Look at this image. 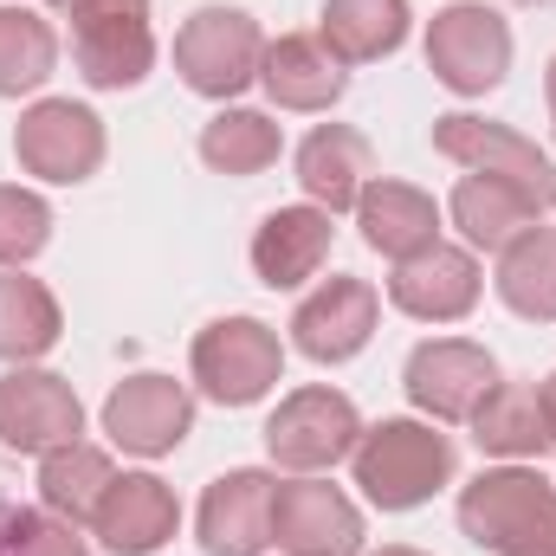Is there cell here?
I'll list each match as a JSON object with an SVG mask.
<instances>
[{"instance_id": "9a60e30c", "label": "cell", "mask_w": 556, "mask_h": 556, "mask_svg": "<svg viewBox=\"0 0 556 556\" xmlns=\"http://www.w3.org/2000/svg\"><path fill=\"white\" fill-rule=\"evenodd\" d=\"M273 492H278V479L260 472V466L220 472L201 492V511H194L201 551L207 556H260L273 544Z\"/></svg>"}, {"instance_id": "2e32d148", "label": "cell", "mask_w": 556, "mask_h": 556, "mask_svg": "<svg viewBox=\"0 0 556 556\" xmlns=\"http://www.w3.org/2000/svg\"><path fill=\"white\" fill-rule=\"evenodd\" d=\"M479 260L466 253V247H446V240H433L427 253L415 260H395V273H389V304L402 311V317H415V324H459L472 304H479Z\"/></svg>"}, {"instance_id": "ffe728a7", "label": "cell", "mask_w": 556, "mask_h": 556, "mask_svg": "<svg viewBox=\"0 0 556 556\" xmlns=\"http://www.w3.org/2000/svg\"><path fill=\"white\" fill-rule=\"evenodd\" d=\"M330 240H337V227H330L324 207H311V201L273 207L260 220V233H253V273H260V285H273V291H298L304 278L324 273Z\"/></svg>"}, {"instance_id": "d4e9b609", "label": "cell", "mask_w": 556, "mask_h": 556, "mask_svg": "<svg viewBox=\"0 0 556 556\" xmlns=\"http://www.w3.org/2000/svg\"><path fill=\"white\" fill-rule=\"evenodd\" d=\"M317 39L343 65H376V59L402 52V39H408V0H324Z\"/></svg>"}, {"instance_id": "1f68e13d", "label": "cell", "mask_w": 556, "mask_h": 556, "mask_svg": "<svg viewBox=\"0 0 556 556\" xmlns=\"http://www.w3.org/2000/svg\"><path fill=\"white\" fill-rule=\"evenodd\" d=\"M544 98H551V124H556V59H551V72H544Z\"/></svg>"}, {"instance_id": "4dcf8cb0", "label": "cell", "mask_w": 556, "mask_h": 556, "mask_svg": "<svg viewBox=\"0 0 556 556\" xmlns=\"http://www.w3.org/2000/svg\"><path fill=\"white\" fill-rule=\"evenodd\" d=\"M0 556H91L78 525L52 511H0Z\"/></svg>"}, {"instance_id": "52a82bcc", "label": "cell", "mask_w": 556, "mask_h": 556, "mask_svg": "<svg viewBox=\"0 0 556 556\" xmlns=\"http://www.w3.org/2000/svg\"><path fill=\"white\" fill-rule=\"evenodd\" d=\"M433 149L446 162H459L466 175H498V181L525 188L544 214L556 207V155L538 149L511 124H492V117H472V111H446V117H433Z\"/></svg>"}, {"instance_id": "6da1fadb", "label": "cell", "mask_w": 556, "mask_h": 556, "mask_svg": "<svg viewBox=\"0 0 556 556\" xmlns=\"http://www.w3.org/2000/svg\"><path fill=\"white\" fill-rule=\"evenodd\" d=\"M459 531L492 556H556V485L525 459L485 466L459 492Z\"/></svg>"}, {"instance_id": "d6a6232c", "label": "cell", "mask_w": 556, "mask_h": 556, "mask_svg": "<svg viewBox=\"0 0 556 556\" xmlns=\"http://www.w3.org/2000/svg\"><path fill=\"white\" fill-rule=\"evenodd\" d=\"M544 408H551V427H556V376L544 382Z\"/></svg>"}, {"instance_id": "5b68a950", "label": "cell", "mask_w": 556, "mask_h": 556, "mask_svg": "<svg viewBox=\"0 0 556 556\" xmlns=\"http://www.w3.org/2000/svg\"><path fill=\"white\" fill-rule=\"evenodd\" d=\"M260 59H266V33L247 7H194L175 33V72L188 91L227 104L240 98L253 78H260Z\"/></svg>"}, {"instance_id": "e575fe53", "label": "cell", "mask_w": 556, "mask_h": 556, "mask_svg": "<svg viewBox=\"0 0 556 556\" xmlns=\"http://www.w3.org/2000/svg\"><path fill=\"white\" fill-rule=\"evenodd\" d=\"M511 7H551V0H511Z\"/></svg>"}, {"instance_id": "30bf717a", "label": "cell", "mask_w": 556, "mask_h": 556, "mask_svg": "<svg viewBox=\"0 0 556 556\" xmlns=\"http://www.w3.org/2000/svg\"><path fill=\"white\" fill-rule=\"evenodd\" d=\"M273 544L285 556H363V511L343 485L298 472L273 492Z\"/></svg>"}, {"instance_id": "e0dca14e", "label": "cell", "mask_w": 556, "mask_h": 556, "mask_svg": "<svg viewBox=\"0 0 556 556\" xmlns=\"http://www.w3.org/2000/svg\"><path fill=\"white\" fill-rule=\"evenodd\" d=\"M376 181V149L363 130L350 124H317L311 137L298 142V188L311 194V207H324L330 220L337 214H356L363 188Z\"/></svg>"}, {"instance_id": "f546056e", "label": "cell", "mask_w": 556, "mask_h": 556, "mask_svg": "<svg viewBox=\"0 0 556 556\" xmlns=\"http://www.w3.org/2000/svg\"><path fill=\"white\" fill-rule=\"evenodd\" d=\"M46 240H52V207H46L33 188L0 181V273H7V266L39 260V253H46Z\"/></svg>"}, {"instance_id": "8992f818", "label": "cell", "mask_w": 556, "mask_h": 556, "mask_svg": "<svg viewBox=\"0 0 556 556\" xmlns=\"http://www.w3.org/2000/svg\"><path fill=\"white\" fill-rule=\"evenodd\" d=\"M427 72L453 98H485L511 72V26L485 0H453L427 20Z\"/></svg>"}, {"instance_id": "836d02e7", "label": "cell", "mask_w": 556, "mask_h": 556, "mask_svg": "<svg viewBox=\"0 0 556 556\" xmlns=\"http://www.w3.org/2000/svg\"><path fill=\"white\" fill-rule=\"evenodd\" d=\"M376 556H427V551H415V544H389V551H376Z\"/></svg>"}, {"instance_id": "ac0fdd59", "label": "cell", "mask_w": 556, "mask_h": 556, "mask_svg": "<svg viewBox=\"0 0 556 556\" xmlns=\"http://www.w3.org/2000/svg\"><path fill=\"white\" fill-rule=\"evenodd\" d=\"M91 531L104 538L111 556H155L181 531V505L155 472H117V485L104 492Z\"/></svg>"}, {"instance_id": "484cf974", "label": "cell", "mask_w": 556, "mask_h": 556, "mask_svg": "<svg viewBox=\"0 0 556 556\" xmlns=\"http://www.w3.org/2000/svg\"><path fill=\"white\" fill-rule=\"evenodd\" d=\"M59 330H65V317H59V298L39 285V278H26L20 266H7L0 273V363H39L52 343H59Z\"/></svg>"}, {"instance_id": "9c48e42d", "label": "cell", "mask_w": 556, "mask_h": 556, "mask_svg": "<svg viewBox=\"0 0 556 556\" xmlns=\"http://www.w3.org/2000/svg\"><path fill=\"white\" fill-rule=\"evenodd\" d=\"M13 155L26 175L59 181V188L91 181L104 168V117L91 104H72V98H39L33 111H20Z\"/></svg>"}, {"instance_id": "4316f807", "label": "cell", "mask_w": 556, "mask_h": 556, "mask_svg": "<svg viewBox=\"0 0 556 556\" xmlns=\"http://www.w3.org/2000/svg\"><path fill=\"white\" fill-rule=\"evenodd\" d=\"M498 298L505 311H518L525 324H556V227H531L525 240H511L498 253Z\"/></svg>"}, {"instance_id": "83f0119b", "label": "cell", "mask_w": 556, "mask_h": 556, "mask_svg": "<svg viewBox=\"0 0 556 556\" xmlns=\"http://www.w3.org/2000/svg\"><path fill=\"white\" fill-rule=\"evenodd\" d=\"M278 149H285L278 124L266 111H247V104H227L201 124V162L214 175H260L278 162Z\"/></svg>"}, {"instance_id": "cb8c5ba5", "label": "cell", "mask_w": 556, "mask_h": 556, "mask_svg": "<svg viewBox=\"0 0 556 556\" xmlns=\"http://www.w3.org/2000/svg\"><path fill=\"white\" fill-rule=\"evenodd\" d=\"M111 485H117V466L91 440H72V446L39 453V505L52 518H65V525H91Z\"/></svg>"}, {"instance_id": "5bb4252c", "label": "cell", "mask_w": 556, "mask_h": 556, "mask_svg": "<svg viewBox=\"0 0 556 556\" xmlns=\"http://www.w3.org/2000/svg\"><path fill=\"white\" fill-rule=\"evenodd\" d=\"M194 427V395L175 382V376H124L111 395H104V433L111 446L137 453V459H162L188 440Z\"/></svg>"}, {"instance_id": "3957f363", "label": "cell", "mask_w": 556, "mask_h": 556, "mask_svg": "<svg viewBox=\"0 0 556 556\" xmlns=\"http://www.w3.org/2000/svg\"><path fill=\"white\" fill-rule=\"evenodd\" d=\"M46 7L72 20V59L91 91H130L155 72L149 0H46Z\"/></svg>"}, {"instance_id": "7a4b0ae2", "label": "cell", "mask_w": 556, "mask_h": 556, "mask_svg": "<svg viewBox=\"0 0 556 556\" xmlns=\"http://www.w3.org/2000/svg\"><path fill=\"white\" fill-rule=\"evenodd\" d=\"M350 472H356V485L376 511H415L440 485H453V440L433 420L415 415L376 420V427H363V440L350 453Z\"/></svg>"}, {"instance_id": "277c9868", "label": "cell", "mask_w": 556, "mask_h": 556, "mask_svg": "<svg viewBox=\"0 0 556 556\" xmlns=\"http://www.w3.org/2000/svg\"><path fill=\"white\" fill-rule=\"evenodd\" d=\"M188 369H194V389L220 408H253L266 402L285 376V343H278L273 324L260 317H214L194 350H188Z\"/></svg>"}, {"instance_id": "ba28073f", "label": "cell", "mask_w": 556, "mask_h": 556, "mask_svg": "<svg viewBox=\"0 0 556 556\" xmlns=\"http://www.w3.org/2000/svg\"><path fill=\"white\" fill-rule=\"evenodd\" d=\"M363 440V415L343 389H291L266 420V453L285 472H330Z\"/></svg>"}, {"instance_id": "44dd1931", "label": "cell", "mask_w": 556, "mask_h": 556, "mask_svg": "<svg viewBox=\"0 0 556 556\" xmlns=\"http://www.w3.org/2000/svg\"><path fill=\"white\" fill-rule=\"evenodd\" d=\"M356 227H363V240L382 260H415V253H427L440 240V201L427 188H415V181L376 175L363 188V201H356Z\"/></svg>"}, {"instance_id": "f1b7e54d", "label": "cell", "mask_w": 556, "mask_h": 556, "mask_svg": "<svg viewBox=\"0 0 556 556\" xmlns=\"http://www.w3.org/2000/svg\"><path fill=\"white\" fill-rule=\"evenodd\" d=\"M59 72V33L33 7H0V98H26Z\"/></svg>"}, {"instance_id": "603a6c76", "label": "cell", "mask_w": 556, "mask_h": 556, "mask_svg": "<svg viewBox=\"0 0 556 556\" xmlns=\"http://www.w3.org/2000/svg\"><path fill=\"white\" fill-rule=\"evenodd\" d=\"M472 440H479V453H492V459H544L556 446L544 389H531V382H498V389L472 408Z\"/></svg>"}, {"instance_id": "7402d4cb", "label": "cell", "mask_w": 556, "mask_h": 556, "mask_svg": "<svg viewBox=\"0 0 556 556\" xmlns=\"http://www.w3.org/2000/svg\"><path fill=\"white\" fill-rule=\"evenodd\" d=\"M446 214H453V227L466 233L472 253H505L511 240H525V233L544 220V207H538L525 188L498 181V175H459Z\"/></svg>"}, {"instance_id": "8fae6325", "label": "cell", "mask_w": 556, "mask_h": 556, "mask_svg": "<svg viewBox=\"0 0 556 556\" xmlns=\"http://www.w3.org/2000/svg\"><path fill=\"white\" fill-rule=\"evenodd\" d=\"M402 389L427 420H472V408L498 389V363L485 343L427 337V343H415V356L402 369Z\"/></svg>"}, {"instance_id": "7c38bea8", "label": "cell", "mask_w": 556, "mask_h": 556, "mask_svg": "<svg viewBox=\"0 0 556 556\" xmlns=\"http://www.w3.org/2000/svg\"><path fill=\"white\" fill-rule=\"evenodd\" d=\"M78 433H85V402L65 376L33 369V363L0 376V446L52 453V446H72Z\"/></svg>"}, {"instance_id": "4fadbf2b", "label": "cell", "mask_w": 556, "mask_h": 556, "mask_svg": "<svg viewBox=\"0 0 556 556\" xmlns=\"http://www.w3.org/2000/svg\"><path fill=\"white\" fill-rule=\"evenodd\" d=\"M376 317H382V291L369 285V278H324L298 311H291V343L311 356V363H350V356H363L369 350V337H376Z\"/></svg>"}, {"instance_id": "d6986e66", "label": "cell", "mask_w": 556, "mask_h": 556, "mask_svg": "<svg viewBox=\"0 0 556 556\" xmlns=\"http://www.w3.org/2000/svg\"><path fill=\"white\" fill-rule=\"evenodd\" d=\"M260 85L278 111H330L350 91V65L317 33H278V39H266Z\"/></svg>"}]
</instances>
